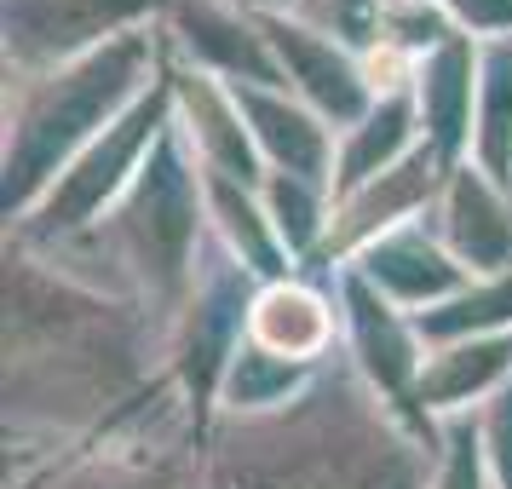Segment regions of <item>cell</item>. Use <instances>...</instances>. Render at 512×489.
<instances>
[{"instance_id":"obj_1","label":"cell","mask_w":512,"mask_h":489,"mask_svg":"<svg viewBox=\"0 0 512 489\" xmlns=\"http://www.w3.org/2000/svg\"><path fill=\"white\" fill-rule=\"evenodd\" d=\"M420 449L363 380L317 374L300 403L219 432L202 489H426Z\"/></svg>"},{"instance_id":"obj_2","label":"cell","mask_w":512,"mask_h":489,"mask_svg":"<svg viewBox=\"0 0 512 489\" xmlns=\"http://www.w3.org/2000/svg\"><path fill=\"white\" fill-rule=\"evenodd\" d=\"M139 380L133 305L81 288L35 254H6V415L52 420L64 403L87 415L116 403Z\"/></svg>"},{"instance_id":"obj_3","label":"cell","mask_w":512,"mask_h":489,"mask_svg":"<svg viewBox=\"0 0 512 489\" xmlns=\"http://www.w3.org/2000/svg\"><path fill=\"white\" fill-rule=\"evenodd\" d=\"M162 70H167V29H133L110 47L64 64V70L24 75L18 104L6 116L0 213L24 225L29 213L41 208V196L64 179V167L116 116H127L156 87Z\"/></svg>"},{"instance_id":"obj_4","label":"cell","mask_w":512,"mask_h":489,"mask_svg":"<svg viewBox=\"0 0 512 489\" xmlns=\"http://www.w3.org/2000/svg\"><path fill=\"white\" fill-rule=\"evenodd\" d=\"M104 225H110L127 277L144 288V300L156 311H179L196 282L202 248H208V185H202V162L190 156L179 121L162 133L144 173Z\"/></svg>"},{"instance_id":"obj_5","label":"cell","mask_w":512,"mask_h":489,"mask_svg":"<svg viewBox=\"0 0 512 489\" xmlns=\"http://www.w3.org/2000/svg\"><path fill=\"white\" fill-rule=\"evenodd\" d=\"M173 52V47H167ZM173 127V64L156 75V87L127 110L116 116L104 133H98L70 167H64V179L41 196V208L24 219V242H75V236H87L93 225H104L116 202L133 190V179L144 173L150 162V150L162 144V133Z\"/></svg>"},{"instance_id":"obj_6","label":"cell","mask_w":512,"mask_h":489,"mask_svg":"<svg viewBox=\"0 0 512 489\" xmlns=\"http://www.w3.org/2000/svg\"><path fill=\"white\" fill-rule=\"evenodd\" d=\"M340 328H346L357 380L392 409V420L409 438L426 443V449L438 455L443 420H432L426 403H420V374H426V357H432V351L420 346L415 317L397 311V305L386 300L374 282L357 277L351 265H340Z\"/></svg>"},{"instance_id":"obj_7","label":"cell","mask_w":512,"mask_h":489,"mask_svg":"<svg viewBox=\"0 0 512 489\" xmlns=\"http://www.w3.org/2000/svg\"><path fill=\"white\" fill-rule=\"evenodd\" d=\"M202 259L208 265H196L185 305L173 311V369H167L173 386L185 392V409L196 415V426L219 403V380L248 340V311H254V294L265 288L219 242H208Z\"/></svg>"},{"instance_id":"obj_8","label":"cell","mask_w":512,"mask_h":489,"mask_svg":"<svg viewBox=\"0 0 512 489\" xmlns=\"http://www.w3.org/2000/svg\"><path fill=\"white\" fill-rule=\"evenodd\" d=\"M173 6L179 0H6L0 6L6 64L18 75L64 70L133 29H150Z\"/></svg>"},{"instance_id":"obj_9","label":"cell","mask_w":512,"mask_h":489,"mask_svg":"<svg viewBox=\"0 0 512 489\" xmlns=\"http://www.w3.org/2000/svg\"><path fill=\"white\" fill-rule=\"evenodd\" d=\"M259 29H265L271 52H277L288 93L300 98V104H311L340 139L374 110V87H369V75H363V58L351 47H340L334 35H323L311 18L271 12V18H259Z\"/></svg>"},{"instance_id":"obj_10","label":"cell","mask_w":512,"mask_h":489,"mask_svg":"<svg viewBox=\"0 0 512 489\" xmlns=\"http://www.w3.org/2000/svg\"><path fill=\"white\" fill-rule=\"evenodd\" d=\"M478 75H484V41L455 29L449 41L415 58V110H420V139L449 173L472 162V127H478Z\"/></svg>"},{"instance_id":"obj_11","label":"cell","mask_w":512,"mask_h":489,"mask_svg":"<svg viewBox=\"0 0 512 489\" xmlns=\"http://www.w3.org/2000/svg\"><path fill=\"white\" fill-rule=\"evenodd\" d=\"M162 29L167 41L185 52V64L219 75L225 87H271V93L288 87L259 18L236 12L225 0H179L162 18Z\"/></svg>"},{"instance_id":"obj_12","label":"cell","mask_w":512,"mask_h":489,"mask_svg":"<svg viewBox=\"0 0 512 489\" xmlns=\"http://www.w3.org/2000/svg\"><path fill=\"white\" fill-rule=\"evenodd\" d=\"M173 121L185 133L190 156L208 167V173H225L236 185H265V156H259L254 133L242 121V104L236 93L219 81V75L196 70V64H173Z\"/></svg>"},{"instance_id":"obj_13","label":"cell","mask_w":512,"mask_h":489,"mask_svg":"<svg viewBox=\"0 0 512 489\" xmlns=\"http://www.w3.org/2000/svg\"><path fill=\"white\" fill-rule=\"evenodd\" d=\"M443 179H449V167H443L426 144H420V150H409L392 173H380L374 185H363L357 196H346V202L334 208L323 254L340 259V265H351V259L363 254L374 236L397 231V225H415L420 213L443 196Z\"/></svg>"},{"instance_id":"obj_14","label":"cell","mask_w":512,"mask_h":489,"mask_svg":"<svg viewBox=\"0 0 512 489\" xmlns=\"http://www.w3.org/2000/svg\"><path fill=\"white\" fill-rule=\"evenodd\" d=\"M351 271L363 282H374L386 300L397 305V311H409V317H420V311H432V305L455 300L461 288H472V271H466L461 259L443 248L438 231H426V225H397V231L374 236L363 254L351 259Z\"/></svg>"},{"instance_id":"obj_15","label":"cell","mask_w":512,"mask_h":489,"mask_svg":"<svg viewBox=\"0 0 512 489\" xmlns=\"http://www.w3.org/2000/svg\"><path fill=\"white\" fill-rule=\"evenodd\" d=\"M242 104V121L254 133L259 156L271 173L305 179V185L328 190L334 185V162H340V133L328 127L311 104H300L294 93H271V87H231Z\"/></svg>"},{"instance_id":"obj_16","label":"cell","mask_w":512,"mask_h":489,"mask_svg":"<svg viewBox=\"0 0 512 489\" xmlns=\"http://www.w3.org/2000/svg\"><path fill=\"white\" fill-rule=\"evenodd\" d=\"M438 236L472 277H507L512 271V196L478 162H461L443 179Z\"/></svg>"},{"instance_id":"obj_17","label":"cell","mask_w":512,"mask_h":489,"mask_svg":"<svg viewBox=\"0 0 512 489\" xmlns=\"http://www.w3.org/2000/svg\"><path fill=\"white\" fill-rule=\"evenodd\" d=\"M41 489H190V461L185 443H156L104 426V443L81 449Z\"/></svg>"},{"instance_id":"obj_18","label":"cell","mask_w":512,"mask_h":489,"mask_svg":"<svg viewBox=\"0 0 512 489\" xmlns=\"http://www.w3.org/2000/svg\"><path fill=\"white\" fill-rule=\"evenodd\" d=\"M334 328H340V311L305 288V282H265L254 294V311H248V340L271 357H288V363H305V369H323L328 346H334Z\"/></svg>"},{"instance_id":"obj_19","label":"cell","mask_w":512,"mask_h":489,"mask_svg":"<svg viewBox=\"0 0 512 489\" xmlns=\"http://www.w3.org/2000/svg\"><path fill=\"white\" fill-rule=\"evenodd\" d=\"M202 185H208V231H213V242H219L254 282H288L294 254L282 248V236H277V225H271L265 202H259V190L236 185V179H225V173H208V167H202Z\"/></svg>"},{"instance_id":"obj_20","label":"cell","mask_w":512,"mask_h":489,"mask_svg":"<svg viewBox=\"0 0 512 489\" xmlns=\"http://www.w3.org/2000/svg\"><path fill=\"white\" fill-rule=\"evenodd\" d=\"M420 110H415V93H386L374 98V110L346 139H340V162H334V185H328V202L340 208L346 196H357L363 185H374L380 173H392L409 150H420Z\"/></svg>"},{"instance_id":"obj_21","label":"cell","mask_w":512,"mask_h":489,"mask_svg":"<svg viewBox=\"0 0 512 489\" xmlns=\"http://www.w3.org/2000/svg\"><path fill=\"white\" fill-rule=\"evenodd\" d=\"M507 380H512V334L438 346L426 357V374H420V403H426L432 420H455L472 403L484 409Z\"/></svg>"},{"instance_id":"obj_22","label":"cell","mask_w":512,"mask_h":489,"mask_svg":"<svg viewBox=\"0 0 512 489\" xmlns=\"http://www.w3.org/2000/svg\"><path fill=\"white\" fill-rule=\"evenodd\" d=\"M323 369H305V363H288V357H271L259 351L254 340H242V351L231 357V369L219 380V409L231 420H254V415H277L288 403H300L311 386H317Z\"/></svg>"},{"instance_id":"obj_23","label":"cell","mask_w":512,"mask_h":489,"mask_svg":"<svg viewBox=\"0 0 512 489\" xmlns=\"http://www.w3.org/2000/svg\"><path fill=\"white\" fill-rule=\"evenodd\" d=\"M415 334L426 351L461 346V340H489V334H512V271L507 277H478L455 300L420 311Z\"/></svg>"},{"instance_id":"obj_24","label":"cell","mask_w":512,"mask_h":489,"mask_svg":"<svg viewBox=\"0 0 512 489\" xmlns=\"http://www.w3.org/2000/svg\"><path fill=\"white\" fill-rule=\"evenodd\" d=\"M472 162L484 167L501 190H512V35H507V41H484Z\"/></svg>"},{"instance_id":"obj_25","label":"cell","mask_w":512,"mask_h":489,"mask_svg":"<svg viewBox=\"0 0 512 489\" xmlns=\"http://www.w3.org/2000/svg\"><path fill=\"white\" fill-rule=\"evenodd\" d=\"M259 202H265V213H271V225H277L282 248L294 254V265H305V259H311V254L328 242V219H334L328 190L305 185V179H288V173H265Z\"/></svg>"},{"instance_id":"obj_26","label":"cell","mask_w":512,"mask_h":489,"mask_svg":"<svg viewBox=\"0 0 512 489\" xmlns=\"http://www.w3.org/2000/svg\"><path fill=\"white\" fill-rule=\"evenodd\" d=\"M426 489H495L484 438H478V420L472 415L443 420V443L432 455V484Z\"/></svg>"},{"instance_id":"obj_27","label":"cell","mask_w":512,"mask_h":489,"mask_svg":"<svg viewBox=\"0 0 512 489\" xmlns=\"http://www.w3.org/2000/svg\"><path fill=\"white\" fill-rule=\"evenodd\" d=\"M317 18L311 24L323 29V35H334L340 47H351L357 58L363 52H374L380 41H386V18H392V0H305Z\"/></svg>"},{"instance_id":"obj_28","label":"cell","mask_w":512,"mask_h":489,"mask_svg":"<svg viewBox=\"0 0 512 489\" xmlns=\"http://www.w3.org/2000/svg\"><path fill=\"white\" fill-rule=\"evenodd\" d=\"M478 438H484L495 489H512V380L478 409Z\"/></svg>"},{"instance_id":"obj_29","label":"cell","mask_w":512,"mask_h":489,"mask_svg":"<svg viewBox=\"0 0 512 489\" xmlns=\"http://www.w3.org/2000/svg\"><path fill=\"white\" fill-rule=\"evenodd\" d=\"M432 6H443L466 35H484V41L512 35V0H432Z\"/></svg>"},{"instance_id":"obj_30","label":"cell","mask_w":512,"mask_h":489,"mask_svg":"<svg viewBox=\"0 0 512 489\" xmlns=\"http://www.w3.org/2000/svg\"><path fill=\"white\" fill-rule=\"evenodd\" d=\"M225 6L248 12V18H271V12H294V6H305V0H225Z\"/></svg>"},{"instance_id":"obj_31","label":"cell","mask_w":512,"mask_h":489,"mask_svg":"<svg viewBox=\"0 0 512 489\" xmlns=\"http://www.w3.org/2000/svg\"><path fill=\"white\" fill-rule=\"evenodd\" d=\"M507 196H512V190H507Z\"/></svg>"}]
</instances>
